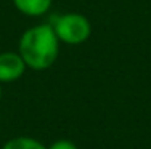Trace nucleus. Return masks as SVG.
Wrapping results in <instances>:
<instances>
[{
	"mask_svg": "<svg viewBox=\"0 0 151 149\" xmlns=\"http://www.w3.org/2000/svg\"><path fill=\"white\" fill-rule=\"evenodd\" d=\"M60 43L52 24H37L24 31L19 37L18 53L32 71H45L55 64L60 53Z\"/></svg>",
	"mask_w": 151,
	"mask_h": 149,
	"instance_id": "f257e3e1",
	"label": "nucleus"
},
{
	"mask_svg": "<svg viewBox=\"0 0 151 149\" xmlns=\"http://www.w3.org/2000/svg\"><path fill=\"white\" fill-rule=\"evenodd\" d=\"M52 27L61 43L66 45H81L90 38L92 35V23L82 13H63L53 18Z\"/></svg>",
	"mask_w": 151,
	"mask_h": 149,
	"instance_id": "f03ea898",
	"label": "nucleus"
},
{
	"mask_svg": "<svg viewBox=\"0 0 151 149\" xmlns=\"http://www.w3.org/2000/svg\"><path fill=\"white\" fill-rule=\"evenodd\" d=\"M27 66L18 51L0 53V83H8L21 79Z\"/></svg>",
	"mask_w": 151,
	"mask_h": 149,
	"instance_id": "7ed1b4c3",
	"label": "nucleus"
},
{
	"mask_svg": "<svg viewBox=\"0 0 151 149\" xmlns=\"http://www.w3.org/2000/svg\"><path fill=\"white\" fill-rule=\"evenodd\" d=\"M53 0H13V5L21 15L37 18L44 16L52 8Z\"/></svg>",
	"mask_w": 151,
	"mask_h": 149,
	"instance_id": "20e7f679",
	"label": "nucleus"
},
{
	"mask_svg": "<svg viewBox=\"0 0 151 149\" xmlns=\"http://www.w3.org/2000/svg\"><path fill=\"white\" fill-rule=\"evenodd\" d=\"M2 149H48L47 146L31 136H16L8 140L2 146Z\"/></svg>",
	"mask_w": 151,
	"mask_h": 149,
	"instance_id": "39448f33",
	"label": "nucleus"
},
{
	"mask_svg": "<svg viewBox=\"0 0 151 149\" xmlns=\"http://www.w3.org/2000/svg\"><path fill=\"white\" fill-rule=\"evenodd\" d=\"M48 149H77V146L69 140H58V141H55Z\"/></svg>",
	"mask_w": 151,
	"mask_h": 149,
	"instance_id": "423d86ee",
	"label": "nucleus"
},
{
	"mask_svg": "<svg viewBox=\"0 0 151 149\" xmlns=\"http://www.w3.org/2000/svg\"><path fill=\"white\" fill-rule=\"evenodd\" d=\"M0 98H2V85H0Z\"/></svg>",
	"mask_w": 151,
	"mask_h": 149,
	"instance_id": "0eeeda50",
	"label": "nucleus"
}]
</instances>
